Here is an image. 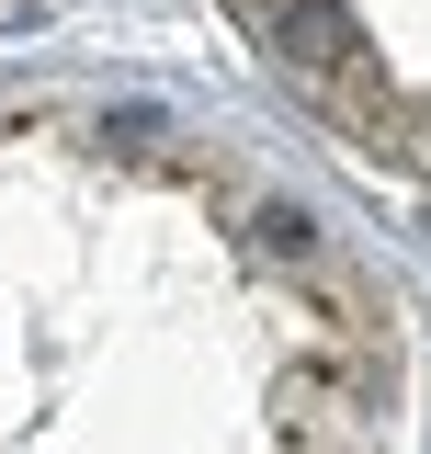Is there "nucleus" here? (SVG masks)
Here are the masks:
<instances>
[{
	"label": "nucleus",
	"mask_w": 431,
	"mask_h": 454,
	"mask_svg": "<svg viewBox=\"0 0 431 454\" xmlns=\"http://www.w3.org/2000/svg\"><path fill=\"white\" fill-rule=\"evenodd\" d=\"M409 330L307 182L137 103H0V454H397Z\"/></svg>",
	"instance_id": "obj_1"
}]
</instances>
